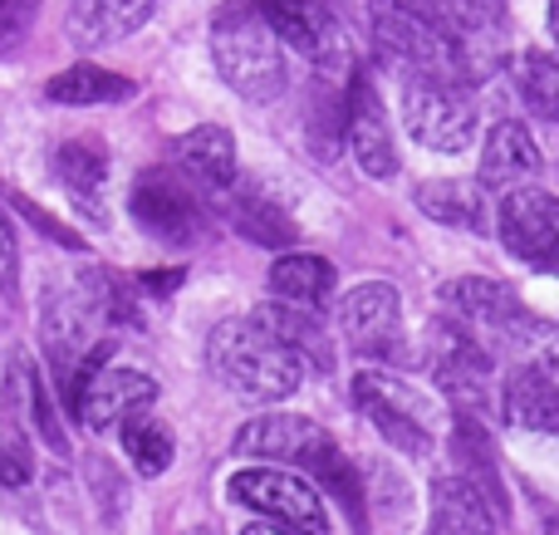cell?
I'll return each instance as SVG.
<instances>
[{"label": "cell", "instance_id": "603a6c76", "mask_svg": "<svg viewBox=\"0 0 559 535\" xmlns=\"http://www.w3.org/2000/svg\"><path fill=\"white\" fill-rule=\"evenodd\" d=\"M271 290L289 305H324L334 295V265L324 255L309 251H285L271 265Z\"/></svg>", "mask_w": 559, "mask_h": 535}, {"label": "cell", "instance_id": "d6986e66", "mask_svg": "<svg viewBox=\"0 0 559 535\" xmlns=\"http://www.w3.org/2000/svg\"><path fill=\"white\" fill-rule=\"evenodd\" d=\"M501 418L521 432H550V438H559V383L545 369H535V364H521L501 389Z\"/></svg>", "mask_w": 559, "mask_h": 535}, {"label": "cell", "instance_id": "484cf974", "mask_svg": "<svg viewBox=\"0 0 559 535\" xmlns=\"http://www.w3.org/2000/svg\"><path fill=\"white\" fill-rule=\"evenodd\" d=\"M452 457L456 467H462V477H472L476 487L491 497V507L506 516V491H501V472H496V457H491V442H486V432L476 428V418L466 413V418L452 423Z\"/></svg>", "mask_w": 559, "mask_h": 535}, {"label": "cell", "instance_id": "8992f818", "mask_svg": "<svg viewBox=\"0 0 559 535\" xmlns=\"http://www.w3.org/2000/svg\"><path fill=\"white\" fill-rule=\"evenodd\" d=\"M128 206H133V222L163 246H192L206 231L202 197L177 167H147L133 182Z\"/></svg>", "mask_w": 559, "mask_h": 535}, {"label": "cell", "instance_id": "52a82bcc", "mask_svg": "<svg viewBox=\"0 0 559 535\" xmlns=\"http://www.w3.org/2000/svg\"><path fill=\"white\" fill-rule=\"evenodd\" d=\"M231 497L241 507H251L255 516L289 526L299 535H329V511L319 501V491L309 487L299 472L285 467H246L231 477Z\"/></svg>", "mask_w": 559, "mask_h": 535}, {"label": "cell", "instance_id": "f35d334b", "mask_svg": "<svg viewBox=\"0 0 559 535\" xmlns=\"http://www.w3.org/2000/svg\"><path fill=\"white\" fill-rule=\"evenodd\" d=\"M432 535H442V531H432Z\"/></svg>", "mask_w": 559, "mask_h": 535}, {"label": "cell", "instance_id": "4fadbf2b", "mask_svg": "<svg viewBox=\"0 0 559 535\" xmlns=\"http://www.w3.org/2000/svg\"><path fill=\"white\" fill-rule=\"evenodd\" d=\"M344 143H348V153L358 157V167H364L368 177H378V182H388V177L397 173V143H393V128H388V108H383V98H378L373 79H368L364 69L348 74Z\"/></svg>", "mask_w": 559, "mask_h": 535}, {"label": "cell", "instance_id": "ab89813d", "mask_svg": "<svg viewBox=\"0 0 559 535\" xmlns=\"http://www.w3.org/2000/svg\"><path fill=\"white\" fill-rule=\"evenodd\" d=\"M555 271H559V265H555Z\"/></svg>", "mask_w": 559, "mask_h": 535}, {"label": "cell", "instance_id": "9c48e42d", "mask_svg": "<svg viewBox=\"0 0 559 535\" xmlns=\"http://www.w3.org/2000/svg\"><path fill=\"white\" fill-rule=\"evenodd\" d=\"M496 236L521 265L555 271L559 265V197L545 187H511L496 202Z\"/></svg>", "mask_w": 559, "mask_h": 535}, {"label": "cell", "instance_id": "ffe728a7", "mask_svg": "<svg viewBox=\"0 0 559 535\" xmlns=\"http://www.w3.org/2000/svg\"><path fill=\"white\" fill-rule=\"evenodd\" d=\"M432 521L442 535H496L501 511L491 507V497L472 477L452 472V477L432 482Z\"/></svg>", "mask_w": 559, "mask_h": 535}, {"label": "cell", "instance_id": "d6a6232c", "mask_svg": "<svg viewBox=\"0 0 559 535\" xmlns=\"http://www.w3.org/2000/svg\"><path fill=\"white\" fill-rule=\"evenodd\" d=\"M5 197H10V206H15L20 216H29V222H35L45 236H55V241H59V246H69V251H84V241H79V236L69 231L64 222H55V216H45V212H39V206L29 202V197H20V192H5Z\"/></svg>", "mask_w": 559, "mask_h": 535}, {"label": "cell", "instance_id": "7a4b0ae2", "mask_svg": "<svg viewBox=\"0 0 559 535\" xmlns=\"http://www.w3.org/2000/svg\"><path fill=\"white\" fill-rule=\"evenodd\" d=\"M206 359L236 393L261 403L289 399L305 383V359L275 334H265L255 320H222L206 334Z\"/></svg>", "mask_w": 559, "mask_h": 535}, {"label": "cell", "instance_id": "7402d4cb", "mask_svg": "<svg viewBox=\"0 0 559 535\" xmlns=\"http://www.w3.org/2000/svg\"><path fill=\"white\" fill-rule=\"evenodd\" d=\"M251 320L261 324L265 334H275L280 344H289V349H295L305 364H319V369H329V364H334V344H329V330L314 320V314L299 310V305H289V300L261 305Z\"/></svg>", "mask_w": 559, "mask_h": 535}, {"label": "cell", "instance_id": "e575fe53", "mask_svg": "<svg viewBox=\"0 0 559 535\" xmlns=\"http://www.w3.org/2000/svg\"><path fill=\"white\" fill-rule=\"evenodd\" d=\"M182 285V271H157V275H138L133 290H147V295H173Z\"/></svg>", "mask_w": 559, "mask_h": 535}, {"label": "cell", "instance_id": "8d00e7d4", "mask_svg": "<svg viewBox=\"0 0 559 535\" xmlns=\"http://www.w3.org/2000/svg\"><path fill=\"white\" fill-rule=\"evenodd\" d=\"M550 29H555V39H559V0H550Z\"/></svg>", "mask_w": 559, "mask_h": 535}, {"label": "cell", "instance_id": "277c9868", "mask_svg": "<svg viewBox=\"0 0 559 535\" xmlns=\"http://www.w3.org/2000/svg\"><path fill=\"white\" fill-rule=\"evenodd\" d=\"M354 403L383 432V442H393L397 452H407V457H427L432 452V403L413 383L368 369L354 379Z\"/></svg>", "mask_w": 559, "mask_h": 535}, {"label": "cell", "instance_id": "3957f363", "mask_svg": "<svg viewBox=\"0 0 559 535\" xmlns=\"http://www.w3.org/2000/svg\"><path fill=\"white\" fill-rule=\"evenodd\" d=\"M403 128L432 153H466L476 138V104L466 84L407 74L403 84Z\"/></svg>", "mask_w": 559, "mask_h": 535}, {"label": "cell", "instance_id": "6da1fadb", "mask_svg": "<svg viewBox=\"0 0 559 535\" xmlns=\"http://www.w3.org/2000/svg\"><path fill=\"white\" fill-rule=\"evenodd\" d=\"M212 59H216V74L241 98H251V104H275L289 88L285 45L275 39L261 0H236V5H226L222 15H216Z\"/></svg>", "mask_w": 559, "mask_h": 535}, {"label": "cell", "instance_id": "44dd1931", "mask_svg": "<svg viewBox=\"0 0 559 535\" xmlns=\"http://www.w3.org/2000/svg\"><path fill=\"white\" fill-rule=\"evenodd\" d=\"M45 94L64 108H98V104H128V98L138 94V84L128 74H114V69L88 64L84 59V64L59 69V74L45 84Z\"/></svg>", "mask_w": 559, "mask_h": 535}, {"label": "cell", "instance_id": "ac0fdd59", "mask_svg": "<svg viewBox=\"0 0 559 535\" xmlns=\"http://www.w3.org/2000/svg\"><path fill=\"white\" fill-rule=\"evenodd\" d=\"M417 206L427 222L462 226V231H486L491 226V187L481 177H432L417 187Z\"/></svg>", "mask_w": 559, "mask_h": 535}, {"label": "cell", "instance_id": "1f68e13d", "mask_svg": "<svg viewBox=\"0 0 559 535\" xmlns=\"http://www.w3.org/2000/svg\"><path fill=\"white\" fill-rule=\"evenodd\" d=\"M35 15H39V0H0V55H10L29 35Z\"/></svg>", "mask_w": 559, "mask_h": 535}, {"label": "cell", "instance_id": "f546056e", "mask_svg": "<svg viewBox=\"0 0 559 535\" xmlns=\"http://www.w3.org/2000/svg\"><path fill=\"white\" fill-rule=\"evenodd\" d=\"M10 379L25 389V403H29V418H35V428H39V438L49 442L55 452H64L69 442H64V428H59V413H55V399H49V389H45V379H39V369L29 359H20L15 354V369H10Z\"/></svg>", "mask_w": 559, "mask_h": 535}, {"label": "cell", "instance_id": "d590c367", "mask_svg": "<svg viewBox=\"0 0 559 535\" xmlns=\"http://www.w3.org/2000/svg\"><path fill=\"white\" fill-rule=\"evenodd\" d=\"M241 535H299V531H289V526H271V521H255V526H246Z\"/></svg>", "mask_w": 559, "mask_h": 535}, {"label": "cell", "instance_id": "30bf717a", "mask_svg": "<svg viewBox=\"0 0 559 535\" xmlns=\"http://www.w3.org/2000/svg\"><path fill=\"white\" fill-rule=\"evenodd\" d=\"M432 379L456 408H491V349L466 324H437L432 330Z\"/></svg>", "mask_w": 559, "mask_h": 535}, {"label": "cell", "instance_id": "83f0119b", "mask_svg": "<svg viewBox=\"0 0 559 535\" xmlns=\"http://www.w3.org/2000/svg\"><path fill=\"white\" fill-rule=\"evenodd\" d=\"M515 88H521V104L531 114L559 123V55H545V49H525L515 59Z\"/></svg>", "mask_w": 559, "mask_h": 535}, {"label": "cell", "instance_id": "5b68a950", "mask_svg": "<svg viewBox=\"0 0 559 535\" xmlns=\"http://www.w3.org/2000/svg\"><path fill=\"white\" fill-rule=\"evenodd\" d=\"M265 20H271L275 39L295 49L314 74H338L348 69L354 49H348L344 20H338L334 0H261Z\"/></svg>", "mask_w": 559, "mask_h": 535}, {"label": "cell", "instance_id": "836d02e7", "mask_svg": "<svg viewBox=\"0 0 559 535\" xmlns=\"http://www.w3.org/2000/svg\"><path fill=\"white\" fill-rule=\"evenodd\" d=\"M0 290H20V246L0 216Z\"/></svg>", "mask_w": 559, "mask_h": 535}, {"label": "cell", "instance_id": "e0dca14e", "mask_svg": "<svg viewBox=\"0 0 559 535\" xmlns=\"http://www.w3.org/2000/svg\"><path fill=\"white\" fill-rule=\"evenodd\" d=\"M157 0H69V39L79 49H98L128 39L153 20Z\"/></svg>", "mask_w": 559, "mask_h": 535}, {"label": "cell", "instance_id": "d4e9b609", "mask_svg": "<svg viewBox=\"0 0 559 535\" xmlns=\"http://www.w3.org/2000/svg\"><path fill=\"white\" fill-rule=\"evenodd\" d=\"M344 128H348V84L338 88L334 74L314 79V94H309V143L324 163H334L338 147H344Z\"/></svg>", "mask_w": 559, "mask_h": 535}, {"label": "cell", "instance_id": "7c38bea8", "mask_svg": "<svg viewBox=\"0 0 559 535\" xmlns=\"http://www.w3.org/2000/svg\"><path fill=\"white\" fill-rule=\"evenodd\" d=\"M236 452L265 457V462H285V467H299V472H319L338 448L314 418H299V413H261V418H251L236 432Z\"/></svg>", "mask_w": 559, "mask_h": 535}, {"label": "cell", "instance_id": "2e32d148", "mask_svg": "<svg viewBox=\"0 0 559 535\" xmlns=\"http://www.w3.org/2000/svg\"><path fill=\"white\" fill-rule=\"evenodd\" d=\"M177 173L197 192H231L236 187V138L222 123H202L177 138Z\"/></svg>", "mask_w": 559, "mask_h": 535}, {"label": "cell", "instance_id": "5bb4252c", "mask_svg": "<svg viewBox=\"0 0 559 535\" xmlns=\"http://www.w3.org/2000/svg\"><path fill=\"white\" fill-rule=\"evenodd\" d=\"M157 403V383L138 369H98L94 379L79 389L74 413L88 432H114L123 428L128 418L147 413Z\"/></svg>", "mask_w": 559, "mask_h": 535}, {"label": "cell", "instance_id": "9a60e30c", "mask_svg": "<svg viewBox=\"0 0 559 535\" xmlns=\"http://www.w3.org/2000/svg\"><path fill=\"white\" fill-rule=\"evenodd\" d=\"M540 173H545V153L531 138V128L515 123V118H501L481 147V182L511 192V187L535 182Z\"/></svg>", "mask_w": 559, "mask_h": 535}, {"label": "cell", "instance_id": "f1b7e54d", "mask_svg": "<svg viewBox=\"0 0 559 535\" xmlns=\"http://www.w3.org/2000/svg\"><path fill=\"white\" fill-rule=\"evenodd\" d=\"M55 167H59V177H64L79 197H88V192H98V187H104L108 153L94 143V138H74V143H59L55 147Z\"/></svg>", "mask_w": 559, "mask_h": 535}, {"label": "cell", "instance_id": "8fae6325", "mask_svg": "<svg viewBox=\"0 0 559 535\" xmlns=\"http://www.w3.org/2000/svg\"><path fill=\"white\" fill-rule=\"evenodd\" d=\"M447 305L456 310V320L496 354L515 349V334L531 320V310L521 305V295L501 281H486V275H462V281L447 285Z\"/></svg>", "mask_w": 559, "mask_h": 535}, {"label": "cell", "instance_id": "74e56055", "mask_svg": "<svg viewBox=\"0 0 559 535\" xmlns=\"http://www.w3.org/2000/svg\"><path fill=\"white\" fill-rule=\"evenodd\" d=\"M545 535H559V516H550V521H545Z\"/></svg>", "mask_w": 559, "mask_h": 535}, {"label": "cell", "instance_id": "cb8c5ba5", "mask_svg": "<svg viewBox=\"0 0 559 535\" xmlns=\"http://www.w3.org/2000/svg\"><path fill=\"white\" fill-rule=\"evenodd\" d=\"M226 222H231L236 231L246 236V241L271 246V251H280V246H299L295 222H289L285 206H275L271 197H255V192L231 197V206H226Z\"/></svg>", "mask_w": 559, "mask_h": 535}, {"label": "cell", "instance_id": "ba28073f", "mask_svg": "<svg viewBox=\"0 0 559 535\" xmlns=\"http://www.w3.org/2000/svg\"><path fill=\"white\" fill-rule=\"evenodd\" d=\"M338 330L354 344L364 359L373 364H403L407 344H403V300L388 281H364L354 290L338 295Z\"/></svg>", "mask_w": 559, "mask_h": 535}, {"label": "cell", "instance_id": "4dcf8cb0", "mask_svg": "<svg viewBox=\"0 0 559 535\" xmlns=\"http://www.w3.org/2000/svg\"><path fill=\"white\" fill-rule=\"evenodd\" d=\"M35 477V457H29V442L15 432H0V487H25Z\"/></svg>", "mask_w": 559, "mask_h": 535}, {"label": "cell", "instance_id": "4316f807", "mask_svg": "<svg viewBox=\"0 0 559 535\" xmlns=\"http://www.w3.org/2000/svg\"><path fill=\"white\" fill-rule=\"evenodd\" d=\"M123 457L133 462L138 477H163V472L173 467V457H177V442L157 418L138 413V418L123 423Z\"/></svg>", "mask_w": 559, "mask_h": 535}]
</instances>
